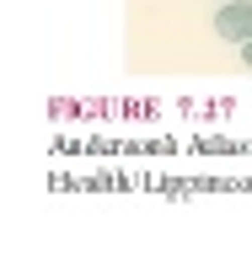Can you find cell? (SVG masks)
Masks as SVG:
<instances>
[{
    "label": "cell",
    "mask_w": 252,
    "mask_h": 257,
    "mask_svg": "<svg viewBox=\"0 0 252 257\" xmlns=\"http://www.w3.org/2000/svg\"><path fill=\"white\" fill-rule=\"evenodd\" d=\"M215 27H220L225 43H247L252 38V0H225L220 16H215Z\"/></svg>",
    "instance_id": "obj_1"
},
{
    "label": "cell",
    "mask_w": 252,
    "mask_h": 257,
    "mask_svg": "<svg viewBox=\"0 0 252 257\" xmlns=\"http://www.w3.org/2000/svg\"><path fill=\"white\" fill-rule=\"evenodd\" d=\"M241 59H247V64H252V38H247V43H241Z\"/></svg>",
    "instance_id": "obj_2"
}]
</instances>
